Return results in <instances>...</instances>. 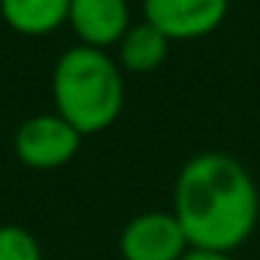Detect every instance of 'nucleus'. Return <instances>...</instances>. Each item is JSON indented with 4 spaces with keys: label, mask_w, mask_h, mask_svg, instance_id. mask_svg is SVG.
Returning a JSON list of instances; mask_svg holds the SVG:
<instances>
[{
    "label": "nucleus",
    "mask_w": 260,
    "mask_h": 260,
    "mask_svg": "<svg viewBox=\"0 0 260 260\" xmlns=\"http://www.w3.org/2000/svg\"><path fill=\"white\" fill-rule=\"evenodd\" d=\"M173 215L179 218L191 248L236 251L251 239L257 227V185L233 154H194L179 170Z\"/></svg>",
    "instance_id": "1"
},
{
    "label": "nucleus",
    "mask_w": 260,
    "mask_h": 260,
    "mask_svg": "<svg viewBox=\"0 0 260 260\" xmlns=\"http://www.w3.org/2000/svg\"><path fill=\"white\" fill-rule=\"evenodd\" d=\"M67 24L73 27L82 46L112 49L121 43L133 21L127 0H70Z\"/></svg>",
    "instance_id": "6"
},
{
    "label": "nucleus",
    "mask_w": 260,
    "mask_h": 260,
    "mask_svg": "<svg viewBox=\"0 0 260 260\" xmlns=\"http://www.w3.org/2000/svg\"><path fill=\"white\" fill-rule=\"evenodd\" d=\"M230 0H142V21L154 24L170 43L200 40L224 24Z\"/></svg>",
    "instance_id": "5"
},
{
    "label": "nucleus",
    "mask_w": 260,
    "mask_h": 260,
    "mask_svg": "<svg viewBox=\"0 0 260 260\" xmlns=\"http://www.w3.org/2000/svg\"><path fill=\"white\" fill-rule=\"evenodd\" d=\"M118 49V67L124 73H154L170 55V40L148 21L130 24L121 37Z\"/></svg>",
    "instance_id": "8"
},
{
    "label": "nucleus",
    "mask_w": 260,
    "mask_h": 260,
    "mask_svg": "<svg viewBox=\"0 0 260 260\" xmlns=\"http://www.w3.org/2000/svg\"><path fill=\"white\" fill-rule=\"evenodd\" d=\"M182 260H239L233 251H212V248H188Z\"/></svg>",
    "instance_id": "10"
},
{
    "label": "nucleus",
    "mask_w": 260,
    "mask_h": 260,
    "mask_svg": "<svg viewBox=\"0 0 260 260\" xmlns=\"http://www.w3.org/2000/svg\"><path fill=\"white\" fill-rule=\"evenodd\" d=\"M191 242L173 212H142L130 218L118 236L124 260H182Z\"/></svg>",
    "instance_id": "4"
},
{
    "label": "nucleus",
    "mask_w": 260,
    "mask_h": 260,
    "mask_svg": "<svg viewBox=\"0 0 260 260\" xmlns=\"http://www.w3.org/2000/svg\"><path fill=\"white\" fill-rule=\"evenodd\" d=\"M12 148L15 157L30 170H61L79 154L82 133L58 112H46L27 118L15 130Z\"/></svg>",
    "instance_id": "3"
},
{
    "label": "nucleus",
    "mask_w": 260,
    "mask_h": 260,
    "mask_svg": "<svg viewBox=\"0 0 260 260\" xmlns=\"http://www.w3.org/2000/svg\"><path fill=\"white\" fill-rule=\"evenodd\" d=\"M0 260H43L40 239L21 224H0Z\"/></svg>",
    "instance_id": "9"
},
{
    "label": "nucleus",
    "mask_w": 260,
    "mask_h": 260,
    "mask_svg": "<svg viewBox=\"0 0 260 260\" xmlns=\"http://www.w3.org/2000/svg\"><path fill=\"white\" fill-rule=\"evenodd\" d=\"M55 112L82 136L112 127L124 109V70L106 49L73 46L52 70Z\"/></svg>",
    "instance_id": "2"
},
{
    "label": "nucleus",
    "mask_w": 260,
    "mask_h": 260,
    "mask_svg": "<svg viewBox=\"0 0 260 260\" xmlns=\"http://www.w3.org/2000/svg\"><path fill=\"white\" fill-rule=\"evenodd\" d=\"M0 15L15 34L46 37L67 24L70 0H0Z\"/></svg>",
    "instance_id": "7"
}]
</instances>
